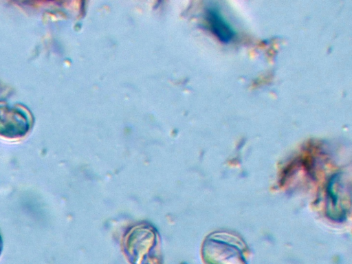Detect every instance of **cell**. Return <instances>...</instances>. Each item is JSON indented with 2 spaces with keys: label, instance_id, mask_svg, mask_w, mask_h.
I'll list each match as a JSON object with an SVG mask.
<instances>
[{
  "label": "cell",
  "instance_id": "cell-1",
  "mask_svg": "<svg viewBox=\"0 0 352 264\" xmlns=\"http://www.w3.org/2000/svg\"><path fill=\"white\" fill-rule=\"evenodd\" d=\"M247 246L239 236L221 232L210 235L203 245L206 264H248Z\"/></svg>",
  "mask_w": 352,
  "mask_h": 264
},
{
  "label": "cell",
  "instance_id": "cell-2",
  "mask_svg": "<svg viewBox=\"0 0 352 264\" xmlns=\"http://www.w3.org/2000/svg\"><path fill=\"white\" fill-rule=\"evenodd\" d=\"M33 120L21 107L0 106V137L16 140L24 138L31 130Z\"/></svg>",
  "mask_w": 352,
  "mask_h": 264
},
{
  "label": "cell",
  "instance_id": "cell-3",
  "mask_svg": "<svg viewBox=\"0 0 352 264\" xmlns=\"http://www.w3.org/2000/svg\"><path fill=\"white\" fill-rule=\"evenodd\" d=\"M340 174L333 176L327 187V214L331 219L341 221L347 213L346 186Z\"/></svg>",
  "mask_w": 352,
  "mask_h": 264
},
{
  "label": "cell",
  "instance_id": "cell-4",
  "mask_svg": "<svg viewBox=\"0 0 352 264\" xmlns=\"http://www.w3.org/2000/svg\"><path fill=\"white\" fill-rule=\"evenodd\" d=\"M205 18L210 31L219 40L228 43L234 38L235 30L217 7L209 6L206 10Z\"/></svg>",
  "mask_w": 352,
  "mask_h": 264
},
{
  "label": "cell",
  "instance_id": "cell-5",
  "mask_svg": "<svg viewBox=\"0 0 352 264\" xmlns=\"http://www.w3.org/2000/svg\"><path fill=\"white\" fill-rule=\"evenodd\" d=\"M3 241L1 235L0 234V257H1V253L3 251Z\"/></svg>",
  "mask_w": 352,
  "mask_h": 264
}]
</instances>
